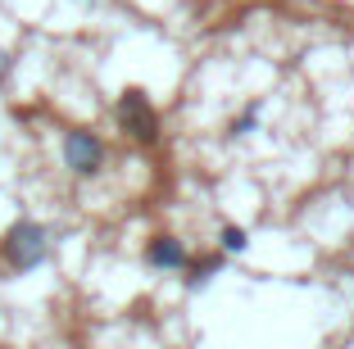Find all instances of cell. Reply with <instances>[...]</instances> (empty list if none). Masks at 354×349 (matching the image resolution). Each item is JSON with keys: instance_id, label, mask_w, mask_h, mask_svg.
<instances>
[{"instance_id": "cell-1", "label": "cell", "mask_w": 354, "mask_h": 349, "mask_svg": "<svg viewBox=\"0 0 354 349\" xmlns=\"http://www.w3.org/2000/svg\"><path fill=\"white\" fill-rule=\"evenodd\" d=\"M50 258V227L37 218H19V223L0 236V263L10 272H32Z\"/></svg>"}, {"instance_id": "cell-2", "label": "cell", "mask_w": 354, "mask_h": 349, "mask_svg": "<svg viewBox=\"0 0 354 349\" xmlns=\"http://www.w3.org/2000/svg\"><path fill=\"white\" fill-rule=\"evenodd\" d=\"M114 118H118V127H123V136H132L136 145L159 141V113H155V104H150V95L141 91V86H127L114 100Z\"/></svg>"}, {"instance_id": "cell-3", "label": "cell", "mask_w": 354, "mask_h": 349, "mask_svg": "<svg viewBox=\"0 0 354 349\" xmlns=\"http://www.w3.org/2000/svg\"><path fill=\"white\" fill-rule=\"evenodd\" d=\"M59 154H64V168L73 177H100L104 173V141L91 132V127H68L64 132V141H59Z\"/></svg>"}, {"instance_id": "cell-4", "label": "cell", "mask_w": 354, "mask_h": 349, "mask_svg": "<svg viewBox=\"0 0 354 349\" xmlns=\"http://www.w3.org/2000/svg\"><path fill=\"white\" fill-rule=\"evenodd\" d=\"M146 263L155 267V272H182V267L191 263V254H187V245H182L177 236L159 232V236L146 240Z\"/></svg>"}, {"instance_id": "cell-5", "label": "cell", "mask_w": 354, "mask_h": 349, "mask_svg": "<svg viewBox=\"0 0 354 349\" xmlns=\"http://www.w3.org/2000/svg\"><path fill=\"white\" fill-rule=\"evenodd\" d=\"M218 267H223V258H218V254L200 258V263H187V290H200V286H209Z\"/></svg>"}, {"instance_id": "cell-6", "label": "cell", "mask_w": 354, "mask_h": 349, "mask_svg": "<svg viewBox=\"0 0 354 349\" xmlns=\"http://www.w3.org/2000/svg\"><path fill=\"white\" fill-rule=\"evenodd\" d=\"M259 113H263V104H259V100H250V104H245V109H241L236 118L227 123V136H250L254 127H259Z\"/></svg>"}, {"instance_id": "cell-7", "label": "cell", "mask_w": 354, "mask_h": 349, "mask_svg": "<svg viewBox=\"0 0 354 349\" xmlns=\"http://www.w3.org/2000/svg\"><path fill=\"white\" fill-rule=\"evenodd\" d=\"M223 254H245V249H250V232H245V227H236V223H227L223 227Z\"/></svg>"}]
</instances>
